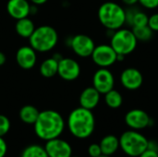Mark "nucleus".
I'll use <instances>...</instances> for the list:
<instances>
[{
  "label": "nucleus",
  "instance_id": "f257e3e1",
  "mask_svg": "<svg viewBox=\"0 0 158 157\" xmlns=\"http://www.w3.org/2000/svg\"><path fill=\"white\" fill-rule=\"evenodd\" d=\"M63 117L55 110H44L40 112L37 120L33 124L36 136L43 141H49L60 137L65 130Z\"/></svg>",
  "mask_w": 158,
  "mask_h": 157
},
{
  "label": "nucleus",
  "instance_id": "f03ea898",
  "mask_svg": "<svg viewBox=\"0 0 158 157\" xmlns=\"http://www.w3.org/2000/svg\"><path fill=\"white\" fill-rule=\"evenodd\" d=\"M67 126L72 136L77 139L84 140L94 133L95 129V118L92 110L80 106L69 113Z\"/></svg>",
  "mask_w": 158,
  "mask_h": 157
},
{
  "label": "nucleus",
  "instance_id": "7ed1b4c3",
  "mask_svg": "<svg viewBox=\"0 0 158 157\" xmlns=\"http://www.w3.org/2000/svg\"><path fill=\"white\" fill-rule=\"evenodd\" d=\"M100 23L109 31H117L126 23V10L118 3L108 1L98 9Z\"/></svg>",
  "mask_w": 158,
  "mask_h": 157
},
{
  "label": "nucleus",
  "instance_id": "20e7f679",
  "mask_svg": "<svg viewBox=\"0 0 158 157\" xmlns=\"http://www.w3.org/2000/svg\"><path fill=\"white\" fill-rule=\"evenodd\" d=\"M57 41L58 34L56 31L49 25H43L35 28L29 38L30 45L36 52L40 53L51 51L56 45Z\"/></svg>",
  "mask_w": 158,
  "mask_h": 157
},
{
  "label": "nucleus",
  "instance_id": "39448f33",
  "mask_svg": "<svg viewBox=\"0 0 158 157\" xmlns=\"http://www.w3.org/2000/svg\"><path fill=\"white\" fill-rule=\"evenodd\" d=\"M119 147L125 155L139 157L148 148V140L137 130H127L119 137Z\"/></svg>",
  "mask_w": 158,
  "mask_h": 157
},
{
  "label": "nucleus",
  "instance_id": "423d86ee",
  "mask_svg": "<svg viewBox=\"0 0 158 157\" xmlns=\"http://www.w3.org/2000/svg\"><path fill=\"white\" fill-rule=\"evenodd\" d=\"M138 40L136 39L132 30L120 28L114 31L111 36L110 45L118 55L128 56L131 54L137 47Z\"/></svg>",
  "mask_w": 158,
  "mask_h": 157
},
{
  "label": "nucleus",
  "instance_id": "0eeeda50",
  "mask_svg": "<svg viewBox=\"0 0 158 157\" xmlns=\"http://www.w3.org/2000/svg\"><path fill=\"white\" fill-rule=\"evenodd\" d=\"M91 57L94 63L100 68H109L118 62V54L110 44L106 43L95 45Z\"/></svg>",
  "mask_w": 158,
  "mask_h": 157
},
{
  "label": "nucleus",
  "instance_id": "6e6552de",
  "mask_svg": "<svg viewBox=\"0 0 158 157\" xmlns=\"http://www.w3.org/2000/svg\"><path fill=\"white\" fill-rule=\"evenodd\" d=\"M93 86L101 93L105 94L114 89L115 78L107 68H100L93 77Z\"/></svg>",
  "mask_w": 158,
  "mask_h": 157
},
{
  "label": "nucleus",
  "instance_id": "1a4fd4ad",
  "mask_svg": "<svg viewBox=\"0 0 158 157\" xmlns=\"http://www.w3.org/2000/svg\"><path fill=\"white\" fill-rule=\"evenodd\" d=\"M69 46L80 57H88L92 56L95 43L90 36L85 34H77L71 38Z\"/></svg>",
  "mask_w": 158,
  "mask_h": 157
},
{
  "label": "nucleus",
  "instance_id": "9d476101",
  "mask_svg": "<svg viewBox=\"0 0 158 157\" xmlns=\"http://www.w3.org/2000/svg\"><path fill=\"white\" fill-rule=\"evenodd\" d=\"M152 119L150 116L143 109H131L125 115L126 125L134 130H143L151 125Z\"/></svg>",
  "mask_w": 158,
  "mask_h": 157
},
{
  "label": "nucleus",
  "instance_id": "9b49d317",
  "mask_svg": "<svg viewBox=\"0 0 158 157\" xmlns=\"http://www.w3.org/2000/svg\"><path fill=\"white\" fill-rule=\"evenodd\" d=\"M57 75L64 81H75L81 75V66L73 58L62 57L58 61Z\"/></svg>",
  "mask_w": 158,
  "mask_h": 157
},
{
  "label": "nucleus",
  "instance_id": "f8f14e48",
  "mask_svg": "<svg viewBox=\"0 0 158 157\" xmlns=\"http://www.w3.org/2000/svg\"><path fill=\"white\" fill-rule=\"evenodd\" d=\"M121 85L130 91H135L141 88L143 83V76L136 68H127L120 74Z\"/></svg>",
  "mask_w": 158,
  "mask_h": 157
},
{
  "label": "nucleus",
  "instance_id": "ddd939ff",
  "mask_svg": "<svg viewBox=\"0 0 158 157\" xmlns=\"http://www.w3.org/2000/svg\"><path fill=\"white\" fill-rule=\"evenodd\" d=\"M44 148L48 157H70L72 155L71 145L59 137L47 141Z\"/></svg>",
  "mask_w": 158,
  "mask_h": 157
},
{
  "label": "nucleus",
  "instance_id": "4468645a",
  "mask_svg": "<svg viewBox=\"0 0 158 157\" xmlns=\"http://www.w3.org/2000/svg\"><path fill=\"white\" fill-rule=\"evenodd\" d=\"M16 61L22 69H31L35 66L37 61L36 51L31 45L21 46L16 53Z\"/></svg>",
  "mask_w": 158,
  "mask_h": 157
},
{
  "label": "nucleus",
  "instance_id": "2eb2a0df",
  "mask_svg": "<svg viewBox=\"0 0 158 157\" xmlns=\"http://www.w3.org/2000/svg\"><path fill=\"white\" fill-rule=\"evenodd\" d=\"M31 6L28 0H8L6 11L12 19L18 20L31 15Z\"/></svg>",
  "mask_w": 158,
  "mask_h": 157
},
{
  "label": "nucleus",
  "instance_id": "dca6fc26",
  "mask_svg": "<svg viewBox=\"0 0 158 157\" xmlns=\"http://www.w3.org/2000/svg\"><path fill=\"white\" fill-rule=\"evenodd\" d=\"M100 96L101 93L94 86L87 87L81 92L80 95V105L83 108L93 110L98 105L100 102Z\"/></svg>",
  "mask_w": 158,
  "mask_h": 157
},
{
  "label": "nucleus",
  "instance_id": "f3484780",
  "mask_svg": "<svg viewBox=\"0 0 158 157\" xmlns=\"http://www.w3.org/2000/svg\"><path fill=\"white\" fill-rule=\"evenodd\" d=\"M100 147L102 154L105 155H113L119 148V138L115 135L109 134L105 136L100 142Z\"/></svg>",
  "mask_w": 158,
  "mask_h": 157
},
{
  "label": "nucleus",
  "instance_id": "a211bd4d",
  "mask_svg": "<svg viewBox=\"0 0 158 157\" xmlns=\"http://www.w3.org/2000/svg\"><path fill=\"white\" fill-rule=\"evenodd\" d=\"M148 18L149 17L141 10L135 8H130V10H126V22L132 27L147 25Z\"/></svg>",
  "mask_w": 158,
  "mask_h": 157
},
{
  "label": "nucleus",
  "instance_id": "6ab92c4d",
  "mask_svg": "<svg viewBox=\"0 0 158 157\" xmlns=\"http://www.w3.org/2000/svg\"><path fill=\"white\" fill-rule=\"evenodd\" d=\"M40 111L31 105H26L19 109V119L27 124V125H33L38 118Z\"/></svg>",
  "mask_w": 158,
  "mask_h": 157
},
{
  "label": "nucleus",
  "instance_id": "aec40b11",
  "mask_svg": "<svg viewBox=\"0 0 158 157\" xmlns=\"http://www.w3.org/2000/svg\"><path fill=\"white\" fill-rule=\"evenodd\" d=\"M15 30L18 35H19L20 37L30 38V36L35 30V26L33 21L30 19L29 17H27L17 20L15 24Z\"/></svg>",
  "mask_w": 158,
  "mask_h": 157
},
{
  "label": "nucleus",
  "instance_id": "412c9836",
  "mask_svg": "<svg viewBox=\"0 0 158 157\" xmlns=\"http://www.w3.org/2000/svg\"><path fill=\"white\" fill-rule=\"evenodd\" d=\"M58 60L54 56L44 60L40 66V74L44 78H52L57 75Z\"/></svg>",
  "mask_w": 158,
  "mask_h": 157
},
{
  "label": "nucleus",
  "instance_id": "4be33fe9",
  "mask_svg": "<svg viewBox=\"0 0 158 157\" xmlns=\"http://www.w3.org/2000/svg\"><path fill=\"white\" fill-rule=\"evenodd\" d=\"M104 95H105L106 105L108 107H110L112 109H118L122 105L123 97H122L121 93L118 91H117L115 89H112L111 91L107 92Z\"/></svg>",
  "mask_w": 158,
  "mask_h": 157
},
{
  "label": "nucleus",
  "instance_id": "5701e85b",
  "mask_svg": "<svg viewBox=\"0 0 158 157\" xmlns=\"http://www.w3.org/2000/svg\"><path fill=\"white\" fill-rule=\"evenodd\" d=\"M20 157H48L44 146L40 144H30L21 152Z\"/></svg>",
  "mask_w": 158,
  "mask_h": 157
},
{
  "label": "nucleus",
  "instance_id": "b1692460",
  "mask_svg": "<svg viewBox=\"0 0 158 157\" xmlns=\"http://www.w3.org/2000/svg\"><path fill=\"white\" fill-rule=\"evenodd\" d=\"M132 31L136 39L142 42H147L151 40L154 35V31L151 30V28L148 25L132 27Z\"/></svg>",
  "mask_w": 158,
  "mask_h": 157
},
{
  "label": "nucleus",
  "instance_id": "393cba45",
  "mask_svg": "<svg viewBox=\"0 0 158 157\" xmlns=\"http://www.w3.org/2000/svg\"><path fill=\"white\" fill-rule=\"evenodd\" d=\"M10 120L5 115H0V137H4L10 130Z\"/></svg>",
  "mask_w": 158,
  "mask_h": 157
},
{
  "label": "nucleus",
  "instance_id": "a878e982",
  "mask_svg": "<svg viewBox=\"0 0 158 157\" xmlns=\"http://www.w3.org/2000/svg\"><path fill=\"white\" fill-rule=\"evenodd\" d=\"M88 155L91 157H98L102 154V150L99 143H92L88 147Z\"/></svg>",
  "mask_w": 158,
  "mask_h": 157
},
{
  "label": "nucleus",
  "instance_id": "bb28decb",
  "mask_svg": "<svg viewBox=\"0 0 158 157\" xmlns=\"http://www.w3.org/2000/svg\"><path fill=\"white\" fill-rule=\"evenodd\" d=\"M147 25L151 28V30L154 32L158 31V13H154L148 18Z\"/></svg>",
  "mask_w": 158,
  "mask_h": 157
},
{
  "label": "nucleus",
  "instance_id": "cd10ccee",
  "mask_svg": "<svg viewBox=\"0 0 158 157\" xmlns=\"http://www.w3.org/2000/svg\"><path fill=\"white\" fill-rule=\"evenodd\" d=\"M139 3L147 9H155L158 7V0H139Z\"/></svg>",
  "mask_w": 158,
  "mask_h": 157
},
{
  "label": "nucleus",
  "instance_id": "c85d7f7f",
  "mask_svg": "<svg viewBox=\"0 0 158 157\" xmlns=\"http://www.w3.org/2000/svg\"><path fill=\"white\" fill-rule=\"evenodd\" d=\"M7 153V144L3 137H0V157H5Z\"/></svg>",
  "mask_w": 158,
  "mask_h": 157
},
{
  "label": "nucleus",
  "instance_id": "c756f323",
  "mask_svg": "<svg viewBox=\"0 0 158 157\" xmlns=\"http://www.w3.org/2000/svg\"><path fill=\"white\" fill-rule=\"evenodd\" d=\"M139 157H158V152L151 149H146Z\"/></svg>",
  "mask_w": 158,
  "mask_h": 157
},
{
  "label": "nucleus",
  "instance_id": "7c9ffc66",
  "mask_svg": "<svg viewBox=\"0 0 158 157\" xmlns=\"http://www.w3.org/2000/svg\"><path fill=\"white\" fill-rule=\"evenodd\" d=\"M121 1L129 6H132L136 5L137 3H139V0H121Z\"/></svg>",
  "mask_w": 158,
  "mask_h": 157
},
{
  "label": "nucleus",
  "instance_id": "2f4dec72",
  "mask_svg": "<svg viewBox=\"0 0 158 157\" xmlns=\"http://www.w3.org/2000/svg\"><path fill=\"white\" fill-rule=\"evenodd\" d=\"M6 55H5L3 52L0 51V66H3V65L6 63Z\"/></svg>",
  "mask_w": 158,
  "mask_h": 157
},
{
  "label": "nucleus",
  "instance_id": "473e14b6",
  "mask_svg": "<svg viewBox=\"0 0 158 157\" xmlns=\"http://www.w3.org/2000/svg\"><path fill=\"white\" fill-rule=\"evenodd\" d=\"M31 4L36 5V6H40V5H44V3L47 2V0H30Z\"/></svg>",
  "mask_w": 158,
  "mask_h": 157
},
{
  "label": "nucleus",
  "instance_id": "72a5a7b5",
  "mask_svg": "<svg viewBox=\"0 0 158 157\" xmlns=\"http://www.w3.org/2000/svg\"><path fill=\"white\" fill-rule=\"evenodd\" d=\"M98 157H110V156H108V155H101L100 156H98Z\"/></svg>",
  "mask_w": 158,
  "mask_h": 157
},
{
  "label": "nucleus",
  "instance_id": "f704fd0d",
  "mask_svg": "<svg viewBox=\"0 0 158 157\" xmlns=\"http://www.w3.org/2000/svg\"><path fill=\"white\" fill-rule=\"evenodd\" d=\"M70 157H80V156H76V155H74V156H73V155H71Z\"/></svg>",
  "mask_w": 158,
  "mask_h": 157
}]
</instances>
